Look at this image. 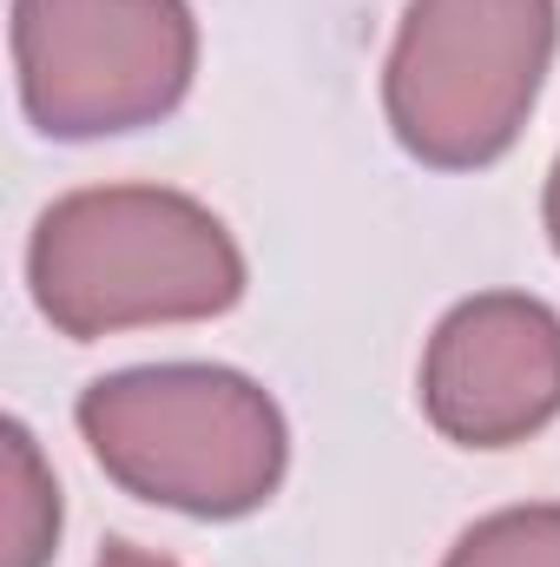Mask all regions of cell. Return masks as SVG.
<instances>
[{"mask_svg":"<svg viewBox=\"0 0 560 567\" xmlns=\"http://www.w3.org/2000/svg\"><path fill=\"white\" fill-rule=\"evenodd\" d=\"M40 317L73 337L225 317L245 297V251L225 218L165 185H86L40 212L27 245Z\"/></svg>","mask_w":560,"mask_h":567,"instance_id":"cell-1","label":"cell"},{"mask_svg":"<svg viewBox=\"0 0 560 567\" xmlns=\"http://www.w3.org/2000/svg\"><path fill=\"white\" fill-rule=\"evenodd\" d=\"M80 435L139 502L238 522L265 508L290 462V429L265 383L225 363H145L86 383Z\"/></svg>","mask_w":560,"mask_h":567,"instance_id":"cell-2","label":"cell"},{"mask_svg":"<svg viewBox=\"0 0 560 567\" xmlns=\"http://www.w3.org/2000/svg\"><path fill=\"white\" fill-rule=\"evenodd\" d=\"M560 0H409L383 73V113L435 172L495 165L521 140L554 66Z\"/></svg>","mask_w":560,"mask_h":567,"instance_id":"cell-3","label":"cell"},{"mask_svg":"<svg viewBox=\"0 0 560 567\" xmlns=\"http://www.w3.org/2000/svg\"><path fill=\"white\" fill-rule=\"evenodd\" d=\"M20 106L46 140L158 126L198 73L185 0H13Z\"/></svg>","mask_w":560,"mask_h":567,"instance_id":"cell-4","label":"cell"},{"mask_svg":"<svg viewBox=\"0 0 560 567\" xmlns=\"http://www.w3.org/2000/svg\"><path fill=\"white\" fill-rule=\"evenodd\" d=\"M422 416L462 449H515L560 416V310L528 290L455 303L422 357Z\"/></svg>","mask_w":560,"mask_h":567,"instance_id":"cell-5","label":"cell"},{"mask_svg":"<svg viewBox=\"0 0 560 567\" xmlns=\"http://www.w3.org/2000/svg\"><path fill=\"white\" fill-rule=\"evenodd\" d=\"M60 542V488L27 423L0 429V567H46Z\"/></svg>","mask_w":560,"mask_h":567,"instance_id":"cell-6","label":"cell"},{"mask_svg":"<svg viewBox=\"0 0 560 567\" xmlns=\"http://www.w3.org/2000/svg\"><path fill=\"white\" fill-rule=\"evenodd\" d=\"M442 567H560V502H528L475 522Z\"/></svg>","mask_w":560,"mask_h":567,"instance_id":"cell-7","label":"cell"},{"mask_svg":"<svg viewBox=\"0 0 560 567\" xmlns=\"http://www.w3.org/2000/svg\"><path fill=\"white\" fill-rule=\"evenodd\" d=\"M93 567H178V561H165V555H152V548H133V542H106V555Z\"/></svg>","mask_w":560,"mask_h":567,"instance_id":"cell-8","label":"cell"},{"mask_svg":"<svg viewBox=\"0 0 560 567\" xmlns=\"http://www.w3.org/2000/svg\"><path fill=\"white\" fill-rule=\"evenodd\" d=\"M541 218H548V238H554V251H560V158H554V172H548V198H541Z\"/></svg>","mask_w":560,"mask_h":567,"instance_id":"cell-9","label":"cell"}]
</instances>
